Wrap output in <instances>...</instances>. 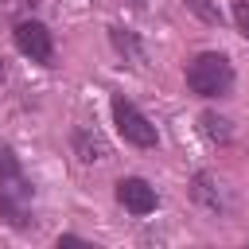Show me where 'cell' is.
<instances>
[{"instance_id":"obj_3","label":"cell","mask_w":249,"mask_h":249,"mask_svg":"<svg viewBox=\"0 0 249 249\" xmlns=\"http://www.w3.org/2000/svg\"><path fill=\"white\" fill-rule=\"evenodd\" d=\"M109 109H113V124H117V132L124 136V144H132V148H144V152L160 144V132H156V124H152V121H148V117H144V113H140V109H136L128 97H121V93H117Z\"/></svg>"},{"instance_id":"obj_14","label":"cell","mask_w":249,"mask_h":249,"mask_svg":"<svg viewBox=\"0 0 249 249\" xmlns=\"http://www.w3.org/2000/svg\"><path fill=\"white\" fill-rule=\"evenodd\" d=\"M0 82H4V58H0Z\"/></svg>"},{"instance_id":"obj_2","label":"cell","mask_w":249,"mask_h":249,"mask_svg":"<svg viewBox=\"0 0 249 249\" xmlns=\"http://www.w3.org/2000/svg\"><path fill=\"white\" fill-rule=\"evenodd\" d=\"M183 78H187V89H191L195 97H206V101L230 97V93H233V82H237L233 62H230L222 51H198V54L187 62Z\"/></svg>"},{"instance_id":"obj_4","label":"cell","mask_w":249,"mask_h":249,"mask_svg":"<svg viewBox=\"0 0 249 249\" xmlns=\"http://www.w3.org/2000/svg\"><path fill=\"white\" fill-rule=\"evenodd\" d=\"M12 43L23 58H31L39 66H54V35L43 19H19L12 27Z\"/></svg>"},{"instance_id":"obj_7","label":"cell","mask_w":249,"mask_h":249,"mask_svg":"<svg viewBox=\"0 0 249 249\" xmlns=\"http://www.w3.org/2000/svg\"><path fill=\"white\" fill-rule=\"evenodd\" d=\"M191 198L202 202V206L214 210V214L226 206V198H222V191H218V183H214L210 171H195V175H191Z\"/></svg>"},{"instance_id":"obj_8","label":"cell","mask_w":249,"mask_h":249,"mask_svg":"<svg viewBox=\"0 0 249 249\" xmlns=\"http://www.w3.org/2000/svg\"><path fill=\"white\" fill-rule=\"evenodd\" d=\"M109 43H113V51H117L124 62H140V58H144L140 39H136L128 27H109Z\"/></svg>"},{"instance_id":"obj_1","label":"cell","mask_w":249,"mask_h":249,"mask_svg":"<svg viewBox=\"0 0 249 249\" xmlns=\"http://www.w3.org/2000/svg\"><path fill=\"white\" fill-rule=\"evenodd\" d=\"M0 218H4V226H12V230H35V187H31V179L23 175V163H19V156L8 148V144H0Z\"/></svg>"},{"instance_id":"obj_10","label":"cell","mask_w":249,"mask_h":249,"mask_svg":"<svg viewBox=\"0 0 249 249\" xmlns=\"http://www.w3.org/2000/svg\"><path fill=\"white\" fill-rule=\"evenodd\" d=\"M183 4H187V12H195L202 23H214V27L222 23V8H214L210 0H183Z\"/></svg>"},{"instance_id":"obj_13","label":"cell","mask_w":249,"mask_h":249,"mask_svg":"<svg viewBox=\"0 0 249 249\" xmlns=\"http://www.w3.org/2000/svg\"><path fill=\"white\" fill-rule=\"evenodd\" d=\"M128 4H132V8H144V0H128Z\"/></svg>"},{"instance_id":"obj_11","label":"cell","mask_w":249,"mask_h":249,"mask_svg":"<svg viewBox=\"0 0 249 249\" xmlns=\"http://www.w3.org/2000/svg\"><path fill=\"white\" fill-rule=\"evenodd\" d=\"M233 23H237L241 39H249V0H233Z\"/></svg>"},{"instance_id":"obj_5","label":"cell","mask_w":249,"mask_h":249,"mask_svg":"<svg viewBox=\"0 0 249 249\" xmlns=\"http://www.w3.org/2000/svg\"><path fill=\"white\" fill-rule=\"evenodd\" d=\"M117 202L128 210V214H136V218H144V214H152L156 206H160V195H156V187L144 179V175H124V179H117Z\"/></svg>"},{"instance_id":"obj_9","label":"cell","mask_w":249,"mask_h":249,"mask_svg":"<svg viewBox=\"0 0 249 249\" xmlns=\"http://www.w3.org/2000/svg\"><path fill=\"white\" fill-rule=\"evenodd\" d=\"M198 124H202V132H206L210 140H218V144H230V136H233L230 121H226V117H218V113H202V117H198Z\"/></svg>"},{"instance_id":"obj_12","label":"cell","mask_w":249,"mask_h":249,"mask_svg":"<svg viewBox=\"0 0 249 249\" xmlns=\"http://www.w3.org/2000/svg\"><path fill=\"white\" fill-rule=\"evenodd\" d=\"M58 245H89V241L78 237V233H58Z\"/></svg>"},{"instance_id":"obj_6","label":"cell","mask_w":249,"mask_h":249,"mask_svg":"<svg viewBox=\"0 0 249 249\" xmlns=\"http://www.w3.org/2000/svg\"><path fill=\"white\" fill-rule=\"evenodd\" d=\"M70 148H74V156H78L82 163H101V160H109L105 136H101L97 128H89V124H78V128L70 132Z\"/></svg>"}]
</instances>
